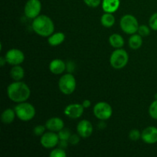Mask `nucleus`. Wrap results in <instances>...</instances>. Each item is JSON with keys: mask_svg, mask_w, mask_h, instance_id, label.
<instances>
[{"mask_svg": "<svg viewBox=\"0 0 157 157\" xmlns=\"http://www.w3.org/2000/svg\"><path fill=\"white\" fill-rule=\"evenodd\" d=\"M149 114L153 119L157 121V100L155 99V101L150 104L149 107Z\"/></svg>", "mask_w": 157, "mask_h": 157, "instance_id": "23", "label": "nucleus"}, {"mask_svg": "<svg viewBox=\"0 0 157 157\" xmlns=\"http://www.w3.org/2000/svg\"><path fill=\"white\" fill-rule=\"evenodd\" d=\"M82 105L84 107V109H87L91 106V102H90V100H84L82 103Z\"/></svg>", "mask_w": 157, "mask_h": 157, "instance_id": "33", "label": "nucleus"}, {"mask_svg": "<svg viewBox=\"0 0 157 157\" xmlns=\"http://www.w3.org/2000/svg\"><path fill=\"white\" fill-rule=\"evenodd\" d=\"M9 74L12 79H13L15 81H19L24 78L25 70L21 66L14 65L11 68Z\"/></svg>", "mask_w": 157, "mask_h": 157, "instance_id": "18", "label": "nucleus"}, {"mask_svg": "<svg viewBox=\"0 0 157 157\" xmlns=\"http://www.w3.org/2000/svg\"><path fill=\"white\" fill-rule=\"evenodd\" d=\"M129 138L132 141H138L141 138V133L139 130L133 129L129 133Z\"/></svg>", "mask_w": 157, "mask_h": 157, "instance_id": "27", "label": "nucleus"}, {"mask_svg": "<svg viewBox=\"0 0 157 157\" xmlns=\"http://www.w3.org/2000/svg\"><path fill=\"white\" fill-rule=\"evenodd\" d=\"M129 55L127 51L123 48H117L112 52L110 57V65L114 69H122L127 65Z\"/></svg>", "mask_w": 157, "mask_h": 157, "instance_id": "4", "label": "nucleus"}, {"mask_svg": "<svg viewBox=\"0 0 157 157\" xmlns=\"http://www.w3.org/2000/svg\"><path fill=\"white\" fill-rule=\"evenodd\" d=\"M66 69H67V64H65L64 61L61 59L56 58L52 60L49 64V70L54 75H61L65 71Z\"/></svg>", "mask_w": 157, "mask_h": 157, "instance_id": "15", "label": "nucleus"}, {"mask_svg": "<svg viewBox=\"0 0 157 157\" xmlns=\"http://www.w3.org/2000/svg\"><path fill=\"white\" fill-rule=\"evenodd\" d=\"M7 95L9 100L18 104L25 102L30 98L31 90L25 83L21 81H14L8 86Z\"/></svg>", "mask_w": 157, "mask_h": 157, "instance_id": "1", "label": "nucleus"}, {"mask_svg": "<svg viewBox=\"0 0 157 157\" xmlns=\"http://www.w3.org/2000/svg\"><path fill=\"white\" fill-rule=\"evenodd\" d=\"M93 111L96 118L100 121H107L113 114V109L110 104L104 101L97 103L94 107Z\"/></svg>", "mask_w": 157, "mask_h": 157, "instance_id": "7", "label": "nucleus"}, {"mask_svg": "<svg viewBox=\"0 0 157 157\" xmlns=\"http://www.w3.org/2000/svg\"><path fill=\"white\" fill-rule=\"evenodd\" d=\"M5 62L7 63V62H6V58H5V57H4V58H3V57H1V58H0V65L2 67V66L4 65Z\"/></svg>", "mask_w": 157, "mask_h": 157, "instance_id": "34", "label": "nucleus"}, {"mask_svg": "<svg viewBox=\"0 0 157 157\" xmlns=\"http://www.w3.org/2000/svg\"><path fill=\"white\" fill-rule=\"evenodd\" d=\"M115 17L113 13L105 12L101 18V23L104 27L110 28L115 24Z\"/></svg>", "mask_w": 157, "mask_h": 157, "instance_id": "22", "label": "nucleus"}, {"mask_svg": "<svg viewBox=\"0 0 157 157\" xmlns=\"http://www.w3.org/2000/svg\"><path fill=\"white\" fill-rule=\"evenodd\" d=\"M141 139L145 144H154L157 143V128L150 126L144 129L141 133Z\"/></svg>", "mask_w": 157, "mask_h": 157, "instance_id": "12", "label": "nucleus"}, {"mask_svg": "<svg viewBox=\"0 0 157 157\" xmlns=\"http://www.w3.org/2000/svg\"><path fill=\"white\" fill-rule=\"evenodd\" d=\"M129 46L133 50H137L143 44V37L139 34H133L129 38Z\"/></svg>", "mask_w": 157, "mask_h": 157, "instance_id": "20", "label": "nucleus"}, {"mask_svg": "<svg viewBox=\"0 0 157 157\" xmlns=\"http://www.w3.org/2000/svg\"><path fill=\"white\" fill-rule=\"evenodd\" d=\"M155 99L157 100V94H156V95H155Z\"/></svg>", "mask_w": 157, "mask_h": 157, "instance_id": "35", "label": "nucleus"}, {"mask_svg": "<svg viewBox=\"0 0 157 157\" xmlns=\"http://www.w3.org/2000/svg\"><path fill=\"white\" fill-rule=\"evenodd\" d=\"M93 126L87 120H82L77 125V133L82 138H88L93 133Z\"/></svg>", "mask_w": 157, "mask_h": 157, "instance_id": "13", "label": "nucleus"}, {"mask_svg": "<svg viewBox=\"0 0 157 157\" xmlns=\"http://www.w3.org/2000/svg\"><path fill=\"white\" fill-rule=\"evenodd\" d=\"M68 141L67 140H60L59 143H58V147L61 149H65L67 148V146H68Z\"/></svg>", "mask_w": 157, "mask_h": 157, "instance_id": "32", "label": "nucleus"}, {"mask_svg": "<svg viewBox=\"0 0 157 157\" xmlns=\"http://www.w3.org/2000/svg\"><path fill=\"white\" fill-rule=\"evenodd\" d=\"M65 40V35L63 32H54L48 38V42L51 46H58Z\"/></svg>", "mask_w": 157, "mask_h": 157, "instance_id": "17", "label": "nucleus"}, {"mask_svg": "<svg viewBox=\"0 0 157 157\" xmlns=\"http://www.w3.org/2000/svg\"><path fill=\"white\" fill-rule=\"evenodd\" d=\"M109 43L110 45L114 48H122L123 46L124 45V38L122 35L120 34L113 33L109 37Z\"/></svg>", "mask_w": 157, "mask_h": 157, "instance_id": "19", "label": "nucleus"}, {"mask_svg": "<svg viewBox=\"0 0 157 157\" xmlns=\"http://www.w3.org/2000/svg\"><path fill=\"white\" fill-rule=\"evenodd\" d=\"M32 28L37 35L44 38H48L55 32V24L53 21L46 15H39L34 18Z\"/></svg>", "mask_w": 157, "mask_h": 157, "instance_id": "2", "label": "nucleus"}, {"mask_svg": "<svg viewBox=\"0 0 157 157\" xmlns=\"http://www.w3.org/2000/svg\"><path fill=\"white\" fill-rule=\"evenodd\" d=\"M49 156L51 157H65L67 156V154H66V152L64 149L58 147V148H55L52 150Z\"/></svg>", "mask_w": 157, "mask_h": 157, "instance_id": "25", "label": "nucleus"}, {"mask_svg": "<svg viewBox=\"0 0 157 157\" xmlns=\"http://www.w3.org/2000/svg\"><path fill=\"white\" fill-rule=\"evenodd\" d=\"M45 127L47 130L52 132H59L60 130L64 128V123L62 119L59 117H52L48 120L45 123Z\"/></svg>", "mask_w": 157, "mask_h": 157, "instance_id": "14", "label": "nucleus"}, {"mask_svg": "<svg viewBox=\"0 0 157 157\" xmlns=\"http://www.w3.org/2000/svg\"><path fill=\"white\" fill-rule=\"evenodd\" d=\"M121 5L120 0H102L101 6L104 12L114 13L118 10Z\"/></svg>", "mask_w": 157, "mask_h": 157, "instance_id": "16", "label": "nucleus"}, {"mask_svg": "<svg viewBox=\"0 0 157 157\" xmlns=\"http://www.w3.org/2000/svg\"><path fill=\"white\" fill-rule=\"evenodd\" d=\"M137 32L138 34L140 35L142 37L149 36L150 34V27H148V26L146 25H140Z\"/></svg>", "mask_w": 157, "mask_h": 157, "instance_id": "26", "label": "nucleus"}, {"mask_svg": "<svg viewBox=\"0 0 157 157\" xmlns=\"http://www.w3.org/2000/svg\"><path fill=\"white\" fill-rule=\"evenodd\" d=\"M149 25L153 31H157V12L150 16L149 20Z\"/></svg>", "mask_w": 157, "mask_h": 157, "instance_id": "28", "label": "nucleus"}, {"mask_svg": "<svg viewBox=\"0 0 157 157\" xmlns=\"http://www.w3.org/2000/svg\"><path fill=\"white\" fill-rule=\"evenodd\" d=\"M120 26L124 33L127 35H133L137 32L140 25L136 17L130 14H127L121 18Z\"/></svg>", "mask_w": 157, "mask_h": 157, "instance_id": "6", "label": "nucleus"}, {"mask_svg": "<svg viewBox=\"0 0 157 157\" xmlns=\"http://www.w3.org/2000/svg\"><path fill=\"white\" fill-rule=\"evenodd\" d=\"M5 58L10 65H20L25 61V54L19 49L12 48L6 52Z\"/></svg>", "mask_w": 157, "mask_h": 157, "instance_id": "9", "label": "nucleus"}, {"mask_svg": "<svg viewBox=\"0 0 157 157\" xmlns=\"http://www.w3.org/2000/svg\"><path fill=\"white\" fill-rule=\"evenodd\" d=\"M84 107L82 104H71L64 108V113L65 116L71 119H78L84 113Z\"/></svg>", "mask_w": 157, "mask_h": 157, "instance_id": "11", "label": "nucleus"}, {"mask_svg": "<svg viewBox=\"0 0 157 157\" xmlns=\"http://www.w3.org/2000/svg\"><path fill=\"white\" fill-rule=\"evenodd\" d=\"M76 79L71 73L62 75L58 81V88L61 93L65 95L73 94L76 89Z\"/></svg>", "mask_w": 157, "mask_h": 157, "instance_id": "5", "label": "nucleus"}, {"mask_svg": "<svg viewBox=\"0 0 157 157\" xmlns=\"http://www.w3.org/2000/svg\"><path fill=\"white\" fill-rule=\"evenodd\" d=\"M16 117L15 110H12L11 108H7L2 113L1 121L5 124H10L15 120Z\"/></svg>", "mask_w": 157, "mask_h": 157, "instance_id": "21", "label": "nucleus"}, {"mask_svg": "<svg viewBox=\"0 0 157 157\" xmlns=\"http://www.w3.org/2000/svg\"><path fill=\"white\" fill-rule=\"evenodd\" d=\"M84 2L85 3L86 6L90 8H97L101 5L102 2L101 0H83Z\"/></svg>", "mask_w": 157, "mask_h": 157, "instance_id": "30", "label": "nucleus"}, {"mask_svg": "<svg viewBox=\"0 0 157 157\" xmlns=\"http://www.w3.org/2000/svg\"><path fill=\"white\" fill-rule=\"evenodd\" d=\"M59 141L60 139L58 133L52 131L44 133L42 136H41V139H40L41 145L45 149L55 148L56 146L58 145Z\"/></svg>", "mask_w": 157, "mask_h": 157, "instance_id": "10", "label": "nucleus"}, {"mask_svg": "<svg viewBox=\"0 0 157 157\" xmlns=\"http://www.w3.org/2000/svg\"><path fill=\"white\" fill-rule=\"evenodd\" d=\"M14 110H15L17 117L23 122L32 121L36 114L35 107L30 103H28L26 101L18 103L15 107Z\"/></svg>", "mask_w": 157, "mask_h": 157, "instance_id": "3", "label": "nucleus"}, {"mask_svg": "<svg viewBox=\"0 0 157 157\" xmlns=\"http://www.w3.org/2000/svg\"><path fill=\"white\" fill-rule=\"evenodd\" d=\"M80 135L78 134H71V136H70V138H69V144H71V145L73 146H76L78 145V144H79L80 142Z\"/></svg>", "mask_w": 157, "mask_h": 157, "instance_id": "31", "label": "nucleus"}, {"mask_svg": "<svg viewBox=\"0 0 157 157\" xmlns=\"http://www.w3.org/2000/svg\"><path fill=\"white\" fill-rule=\"evenodd\" d=\"M45 125H38L36 127H35V128L33 130V133L35 136H42L45 133Z\"/></svg>", "mask_w": 157, "mask_h": 157, "instance_id": "29", "label": "nucleus"}, {"mask_svg": "<svg viewBox=\"0 0 157 157\" xmlns=\"http://www.w3.org/2000/svg\"><path fill=\"white\" fill-rule=\"evenodd\" d=\"M41 3L40 0H28L25 5L24 12L27 18L34 19L40 15Z\"/></svg>", "mask_w": 157, "mask_h": 157, "instance_id": "8", "label": "nucleus"}, {"mask_svg": "<svg viewBox=\"0 0 157 157\" xmlns=\"http://www.w3.org/2000/svg\"><path fill=\"white\" fill-rule=\"evenodd\" d=\"M58 136H59V139L60 140H69V138L70 136H71V133L70 130L68 129H65V128H63L62 130H60L58 132Z\"/></svg>", "mask_w": 157, "mask_h": 157, "instance_id": "24", "label": "nucleus"}]
</instances>
